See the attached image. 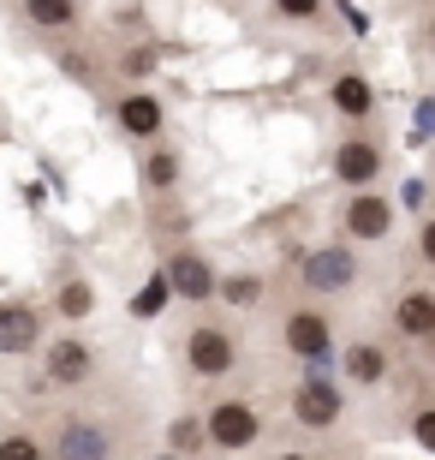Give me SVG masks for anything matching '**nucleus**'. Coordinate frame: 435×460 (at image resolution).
Returning a JSON list of instances; mask_svg holds the SVG:
<instances>
[{"label":"nucleus","instance_id":"obj_3","mask_svg":"<svg viewBox=\"0 0 435 460\" xmlns=\"http://www.w3.org/2000/svg\"><path fill=\"white\" fill-rule=\"evenodd\" d=\"M263 437H268V412L251 394H215L203 407V443L215 455H251V448H263Z\"/></svg>","mask_w":435,"mask_h":460},{"label":"nucleus","instance_id":"obj_13","mask_svg":"<svg viewBox=\"0 0 435 460\" xmlns=\"http://www.w3.org/2000/svg\"><path fill=\"white\" fill-rule=\"evenodd\" d=\"M328 108H335L346 126H370V114H376V84H370V72L340 66L335 78H328Z\"/></svg>","mask_w":435,"mask_h":460},{"label":"nucleus","instance_id":"obj_8","mask_svg":"<svg viewBox=\"0 0 435 460\" xmlns=\"http://www.w3.org/2000/svg\"><path fill=\"white\" fill-rule=\"evenodd\" d=\"M394 198H382L376 186H364V191H346L340 198V209H335V227H340V239L346 245H382L387 234H394Z\"/></svg>","mask_w":435,"mask_h":460},{"label":"nucleus","instance_id":"obj_25","mask_svg":"<svg viewBox=\"0 0 435 460\" xmlns=\"http://www.w3.org/2000/svg\"><path fill=\"white\" fill-rule=\"evenodd\" d=\"M227 299H233V305H257V299H263V281H257V275H245V281H233V288H227Z\"/></svg>","mask_w":435,"mask_h":460},{"label":"nucleus","instance_id":"obj_26","mask_svg":"<svg viewBox=\"0 0 435 460\" xmlns=\"http://www.w3.org/2000/svg\"><path fill=\"white\" fill-rule=\"evenodd\" d=\"M263 460H328V455H322V448H299V443H292V448H268Z\"/></svg>","mask_w":435,"mask_h":460},{"label":"nucleus","instance_id":"obj_24","mask_svg":"<svg viewBox=\"0 0 435 460\" xmlns=\"http://www.w3.org/2000/svg\"><path fill=\"white\" fill-rule=\"evenodd\" d=\"M161 299H168V275H155V281H150V288H144V293H137V317H150V311H161Z\"/></svg>","mask_w":435,"mask_h":460},{"label":"nucleus","instance_id":"obj_18","mask_svg":"<svg viewBox=\"0 0 435 460\" xmlns=\"http://www.w3.org/2000/svg\"><path fill=\"white\" fill-rule=\"evenodd\" d=\"M54 60H60V72H72V84H101V60L90 49H78V31L54 36Z\"/></svg>","mask_w":435,"mask_h":460},{"label":"nucleus","instance_id":"obj_10","mask_svg":"<svg viewBox=\"0 0 435 460\" xmlns=\"http://www.w3.org/2000/svg\"><path fill=\"white\" fill-rule=\"evenodd\" d=\"M168 293H179L185 305H209L221 293V275H215V257L197 252V245H179V252L168 257Z\"/></svg>","mask_w":435,"mask_h":460},{"label":"nucleus","instance_id":"obj_9","mask_svg":"<svg viewBox=\"0 0 435 460\" xmlns=\"http://www.w3.org/2000/svg\"><path fill=\"white\" fill-rule=\"evenodd\" d=\"M96 371H101V358L84 335H54V341L42 347V376H48V389H60V394L90 389Z\"/></svg>","mask_w":435,"mask_h":460},{"label":"nucleus","instance_id":"obj_12","mask_svg":"<svg viewBox=\"0 0 435 460\" xmlns=\"http://www.w3.org/2000/svg\"><path fill=\"white\" fill-rule=\"evenodd\" d=\"M340 371H346V389H382L387 371H394V353H387V341H376V335H358V341H346V353H340Z\"/></svg>","mask_w":435,"mask_h":460},{"label":"nucleus","instance_id":"obj_28","mask_svg":"<svg viewBox=\"0 0 435 460\" xmlns=\"http://www.w3.org/2000/svg\"><path fill=\"white\" fill-rule=\"evenodd\" d=\"M150 66H155V49H137L132 60H126V72H150Z\"/></svg>","mask_w":435,"mask_h":460},{"label":"nucleus","instance_id":"obj_5","mask_svg":"<svg viewBox=\"0 0 435 460\" xmlns=\"http://www.w3.org/2000/svg\"><path fill=\"white\" fill-rule=\"evenodd\" d=\"M346 383H335L328 371H310L299 376L292 389H286V419L299 430H310V437H328V430L346 425Z\"/></svg>","mask_w":435,"mask_h":460},{"label":"nucleus","instance_id":"obj_20","mask_svg":"<svg viewBox=\"0 0 435 460\" xmlns=\"http://www.w3.org/2000/svg\"><path fill=\"white\" fill-rule=\"evenodd\" d=\"M268 6H274V18H286V24H304V31L328 24V0H268Z\"/></svg>","mask_w":435,"mask_h":460},{"label":"nucleus","instance_id":"obj_14","mask_svg":"<svg viewBox=\"0 0 435 460\" xmlns=\"http://www.w3.org/2000/svg\"><path fill=\"white\" fill-rule=\"evenodd\" d=\"M13 13L36 36H72L84 31V0H13Z\"/></svg>","mask_w":435,"mask_h":460},{"label":"nucleus","instance_id":"obj_4","mask_svg":"<svg viewBox=\"0 0 435 460\" xmlns=\"http://www.w3.org/2000/svg\"><path fill=\"white\" fill-rule=\"evenodd\" d=\"M185 376L191 383H227V376L245 365V347H239V329L221 323V317H197L185 329Z\"/></svg>","mask_w":435,"mask_h":460},{"label":"nucleus","instance_id":"obj_6","mask_svg":"<svg viewBox=\"0 0 435 460\" xmlns=\"http://www.w3.org/2000/svg\"><path fill=\"white\" fill-rule=\"evenodd\" d=\"M358 281H364V263H358V252H352L346 239H328L317 252H304V263H299V288L310 299H340Z\"/></svg>","mask_w":435,"mask_h":460},{"label":"nucleus","instance_id":"obj_23","mask_svg":"<svg viewBox=\"0 0 435 460\" xmlns=\"http://www.w3.org/2000/svg\"><path fill=\"white\" fill-rule=\"evenodd\" d=\"M412 252H418V263L435 275V209H430V216L418 222V239H412Z\"/></svg>","mask_w":435,"mask_h":460},{"label":"nucleus","instance_id":"obj_29","mask_svg":"<svg viewBox=\"0 0 435 460\" xmlns=\"http://www.w3.org/2000/svg\"><path fill=\"white\" fill-rule=\"evenodd\" d=\"M418 31H423V49L435 54V13H423V18H418Z\"/></svg>","mask_w":435,"mask_h":460},{"label":"nucleus","instance_id":"obj_21","mask_svg":"<svg viewBox=\"0 0 435 460\" xmlns=\"http://www.w3.org/2000/svg\"><path fill=\"white\" fill-rule=\"evenodd\" d=\"M0 460H48V448H42L36 430H6L0 437Z\"/></svg>","mask_w":435,"mask_h":460},{"label":"nucleus","instance_id":"obj_7","mask_svg":"<svg viewBox=\"0 0 435 460\" xmlns=\"http://www.w3.org/2000/svg\"><path fill=\"white\" fill-rule=\"evenodd\" d=\"M328 173H335L346 191L382 186V173H387V144L370 132V126H352V132L335 144V155H328Z\"/></svg>","mask_w":435,"mask_h":460},{"label":"nucleus","instance_id":"obj_2","mask_svg":"<svg viewBox=\"0 0 435 460\" xmlns=\"http://www.w3.org/2000/svg\"><path fill=\"white\" fill-rule=\"evenodd\" d=\"M274 341H281L286 358H304L310 371H328L335 365V311H328V299H292L274 317Z\"/></svg>","mask_w":435,"mask_h":460},{"label":"nucleus","instance_id":"obj_27","mask_svg":"<svg viewBox=\"0 0 435 460\" xmlns=\"http://www.w3.org/2000/svg\"><path fill=\"white\" fill-rule=\"evenodd\" d=\"M418 132H423V137H435V96L418 108Z\"/></svg>","mask_w":435,"mask_h":460},{"label":"nucleus","instance_id":"obj_30","mask_svg":"<svg viewBox=\"0 0 435 460\" xmlns=\"http://www.w3.org/2000/svg\"><path fill=\"white\" fill-rule=\"evenodd\" d=\"M423 347H430V365H435V335H430V341H423Z\"/></svg>","mask_w":435,"mask_h":460},{"label":"nucleus","instance_id":"obj_19","mask_svg":"<svg viewBox=\"0 0 435 460\" xmlns=\"http://www.w3.org/2000/svg\"><path fill=\"white\" fill-rule=\"evenodd\" d=\"M90 305H96V293H90V281H84V275H66V281L54 288V311H60L66 323H84V317H90Z\"/></svg>","mask_w":435,"mask_h":460},{"label":"nucleus","instance_id":"obj_22","mask_svg":"<svg viewBox=\"0 0 435 460\" xmlns=\"http://www.w3.org/2000/svg\"><path fill=\"white\" fill-rule=\"evenodd\" d=\"M405 425H412V443L423 455H435V401H418V407L405 412Z\"/></svg>","mask_w":435,"mask_h":460},{"label":"nucleus","instance_id":"obj_17","mask_svg":"<svg viewBox=\"0 0 435 460\" xmlns=\"http://www.w3.org/2000/svg\"><path fill=\"white\" fill-rule=\"evenodd\" d=\"M36 341H42V317H36V305H24V299H13V305H0V353H36Z\"/></svg>","mask_w":435,"mask_h":460},{"label":"nucleus","instance_id":"obj_16","mask_svg":"<svg viewBox=\"0 0 435 460\" xmlns=\"http://www.w3.org/2000/svg\"><path fill=\"white\" fill-rule=\"evenodd\" d=\"M137 173H144V191H150V198H173L179 180H185V162L155 137V144H144V155H137Z\"/></svg>","mask_w":435,"mask_h":460},{"label":"nucleus","instance_id":"obj_15","mask_svg":"<svg viewBox=\"0 0 435 460\" xmlns=\"http://www.w3.org/2000/svg\"><path fill=\"white\" fill-rule=\"evenodd\" d=\"M394 335L412 347H423L435 335V288H405L394 299Z\"/></svg>","mask_w":435,"mask_h":460},{"label":"nucleus","instance_id":"obj_1","mask_svg":"<svg viewBox=\"0 0 435 460\" xmlns=\"http://www.w3.org/2000/svg\"><path fill=\"white\" fill-rule=\"evenodd\" d=\"M42 448L48 460H132V419L114 407H66L54 412Z\"/></svg>","mask_w":435,"mask_h":460},{"label":"nucleus","instance_id":"obj_11","mask_svg":"<svg viewBox=\"0 0 435 460\" xmlns=\"http://www.w3.org/2000/svg\"><path fill=\"white\" fill-rule=\"evenodd\" d=\"M114 126H119V137H132L137 150H144V144H155V137L168 132V102L155 90H126L114 102Z\"/></svg>","mask_w":435,"mask_h":460}]
</instances>
